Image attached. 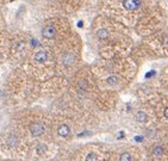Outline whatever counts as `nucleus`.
Instances as JSON below:
<instances>
[{
    "mask_svg": "<svg viewBox=\"0 0 168 161\" xmlns=\"http://www.w3.org/2000/svg\"><path fill=\"white\" fill-rule=\"evenodd\" d=\"M122 5L124 6L125 10H128V11H134V10H136V8L139 7L141 3L139 1H135V0H130V1H123Z\"/></svg>",
    "mask_w": 168,
    "mask_h": 161,
    "instance_id": "nucleus-1",
    "label": "nucleus"
},
{
    "mask_svg": "<svg viewBox=\"0 0 168 161\" xmlns=\"http://www.w3.org/2000/svg\"><path fill=\"white\" fill-rule=\"evenodd\" d=\"M30 130H31V132H32V135L39 136V135H42V134L44 132V127H43L41 123H33V124L31 125Z\"/></svg>",
    "mask_w": 168,
    "mask_h": 161,
    "instance_id": "nucleus-2",
    "label": "nucleus"
},
{
    "mask_svg": "<svg viewBox=\"0 0 168 161\" xmlns=\"http://www.w3.org/2000/svg\"><path fill=\"white\" fill-rule=\"evenodd\" d=\"M152 155L155 158V159H161L163 155H165V149L161 145H157L153 148L152 150Z\"/></svg>",
    "mask_w": 168,
    "mask_h": 161,
    "instance_id": "nucleus-3",
    "label": "nucleus"
},
{
    "mask_svg": "<svg viewBox=\"0 0 168 161\" xmlns=\"http://www.w3.org/2000/svg\"><path fill=\"white\" fill-rule=\"evenodd\" d=\"M42 35H43V37H46V38H52L55 36V28L52 25L46 26L42 31Z\"/></svg>",
    "mask_w": 168,
    "mask_h": 161,
    "instance_id": "nucleus-4",
    "label": "nucleus"
},
{
    "mask_svg": "<svg viewBox=\"0 0 168 161\" xmlns=\"http://www.w3.org/2000/svg\"><path fill=\"white\" fill-rule=\"evenodd\" d=\"M57 132H58V135L60 136H63V137H67L69 134H70V129L68 125L66 124H62V125H60L58 129H57Z\"/></svg>",
    "mask_w": 168,
    "mask_h": 161,
    "instance_id": "nucleus-5",
    "label": "nucleus"
},
{
    "mask_svg": "<svg viewBox=\"0 0 168 161\" xmlns=\"http://www.w3.org/2000/svg\"><path fill=\"white\" fill-rule=\"evenodd\" d=\"M135 118H136L137 122L146 123V122L148 121V115H147L146 112H143V111H138V112L136 113V116H135Z\"/></svg>",
    "mask_w": 168,
    "mask_h": 161,
    "instance_id": "nucleus-6",
    "label": "nucleus"
},
{
    "mask_svg": "<svg viewBox=\"0 0 168 161\" xmlns=\"http://www.w3.org/2000/svg\"><path fill=\"white\" fill-rule=\"evenodd\" d=\"M46 59H47V53H46V51H38L36 55H35V60H36V61H39V62L44 61Z\"/></svg>",
    "mask_w": 168,
    "mask_h": 161,
    "instance_id": "nucleus-7",
    "label": "nucleus"
},
{
    "mask_svg": "<svg viewBox=\"0 0 168 161\" xmlns=\"http://www.w3.org/2000/svg\"><path fill=\"white\" fill-rule=\"evenodd\" d=\"M119 161H131V154L129 151H125L119 156Z\"/></svg>",
    "mask_w": 168,
    "mask_h": 161,
    "instance_id": "nucleus-8",
    "label": "nucleus"
},
{
    "mask_svg": "<svg viewBox=\"0 0 168 161\" xmlns=\"http://www.w3.org/2000/svg\"><path fill=\"white\" fill-rule=\"evenodd\" d=\"M86 161H99V156L95 153H90L86 156Z\"/></svg>",
    "mask_w": 168,
    "mask_h": 161,
    "instance_id": "nucleus-9",
    "label": "nucleus"
},
{
    "mask_svg": "<svg viewBox=\"0 0 168 161\" xmlns=\"http://www.w3.org/2000/svg\"><path fill=\"white\" fill-rule=\"evenodd\" d=\"M107 83H109L110 85L114 86V85H117V84L119 83V78H118V76H110V78L107 79Z\"/></svg>",
    "mask_w": 168,
    "mask_h": 161,
    "instance_id": "nucleus-10",
    "label": "nucleus"
},
{
    "mask_svg": "<svg viewBox=\"0 0 168 161\" xmlns=\"http://www.w3.org/2000/svg\"><path fill=\"white\" fill-rule=\"evenodd\" d=\"M98 37H99L100 40H105L106 37H107V31H106L105 29L99 30V31H98Z\"/></svg>",
    "mask_w": 168,
    "mask_h": 161,
    "instance_id": "nucleus-11",
    "label": "nucleus"
},
{
    "mask_svg": "<svg viewBox=\"0 0 168 161\" xmlns=\"http://www.w3.org/2000/svg\"><path fill=\"white\" fill-rule=\"evenodd\" d=\"M163 116H165V118H167L168 119V106L165 109V111H163Z\"/></svg>",
    "mask_w": 168,
    "mask_h": 161,
    "instance_id": "nucleus-12",
    "label": "nucleus"
},
{
    "mask_svg": "<svg viewBox=\"0 0 168 161\" xmlns=\"http://www.w3.org/2000/svg\"><path fill=\"white\" fill-rule=\"evenodd\" d=\"M154 74H155V70H152V72H150V73H148L146 76H147V78H149V76H152V75H154Z\"/></svg>",
    "mask_w": 168,
    "mask_h": 161,
    "instance_id": "nucleus-13",
    "label": "nucleus"
}]
</instances>
